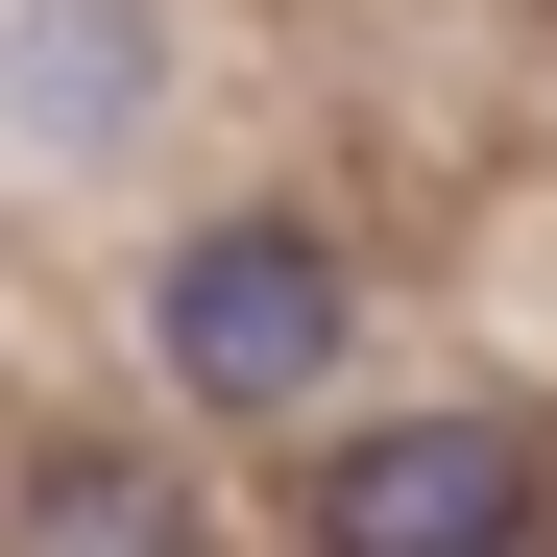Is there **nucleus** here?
<instances>
[{"instance_id":"20e7f679","label":"nucleus","mask_w":557,"mask_h":557,"mask_svg":"<svg viewBox=\"0 0 557 557\" xmlns=\"http://www.w3.org/2000/svg\"><path fill=\"white\" fill-rule=\"evenodd\" d=\"M146 0H0V122H25V146H122L146 122Z\"/></svg>"},{"instance_id":"f03ea898","label":"nucleus","mask_w":557,"mask_h":557,"mask_svg":"<svg viewBox=\"0 0 557 557\" xmlns=\"http://www.w3.org/2000/svg\"><path fill=\"white\" fill-rule=\"evenodd\" d=\"M315 557H533L557 533V436L533 412H388V436H339L315 485H292Z\"/></svg>"},{"instance_id":"7ed1b4c3","label":"nucleus","mask_w":557,"mask_h":557,"mask_svg":"<svg viewBox=\"0 0 557 557\" xmlns=\"http://www.w3.org/2000/svg\"><path fill=\"white\" fill-rule=\"evenodd\" d=\"M0 557H219V509H195V460H146V436H49L25 485H0Z\"/></svg>"},{"instance_id":"f257e3e1","label":"nucleus","mask_w":557,"mask_h":557,"mask_svg":"<svg viewBox=\"0 0 557 557\" xmlns=\"http://www.w3.org/2000/svg\"><path fill=\"white\" fill-rule=\"evenodd\" d=\"M339 339H363V267H339L315 219H195V243L146 267V363H170L195 412H315Z\"/></svg>"}]
</instances>
